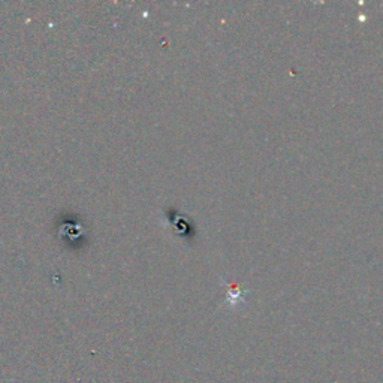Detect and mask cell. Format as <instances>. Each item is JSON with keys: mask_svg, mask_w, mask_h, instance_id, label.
Listing matches in <instances>:
<instances>
[{"mask_svg": "<svg viewBox=\"0 0 383 383\" xmlns=\"http://www.w3.org/2000/svg\"><path fill=\"white\" fill-rule=\"evenodd\" d=\"M226 286V299L225 302L229 307H237L238 304H242L244 301V293L246 291L243 286H238L237 283H225Z\"/></svg>", "mask_w": 383, "mask_h": 383, "instance_id": "cell-1", "label": "cell"}]
</instances>
